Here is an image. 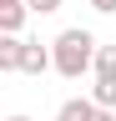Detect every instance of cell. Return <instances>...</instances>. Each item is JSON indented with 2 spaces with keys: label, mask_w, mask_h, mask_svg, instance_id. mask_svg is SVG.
<instances>
[{
  "label": "cell",
  "mask_w": 116,
  "mask_h": 121,
  "mask_svg": "<svg viewBox=\"0 0 116 121\" xmlns=\"http://www.w3.org/2000/svg\"><path fill=\"white\" fill-rule=\"evenodd\" d=\"M51 56H56V71H61L66 81H81L86 71H96L101 45H96V35H91V30L71 25V30H61V35L51 40Z\"/></svg>",
  "instance_id": "1"
},
{
  "label": "cell",
  "mask_w": 116,
  "mask_h": 121,
  "mask_svg": "<svg viewBox=\"0 0 116 121\" xmlns=\"http://www.w3.org/2000/svg\"><path fill=\"white\" fill-rule=\"evenodd\" d=\"M25 15H30V5H25V0H0V35H20Z\"/></svg>",
  "instance_id": "2"
},
{
  "label": "cell",
  "mask_w": 116,
  "mask_h": 121,
  "mask_svg": "<svg viewBox=\"0 0 116 121\" xmlns=\"http://www.w3.org/2000/svg\"><path fill=\"white\" fill-rule=\"evenodd\" d=\"M51 66H56L51 45H40V40H25V66H20V71H25V76H46Z\"/></svg>",
  "instance_id": "3"
},
{
  "label": "cell",
  "mask_w": 116,
  "mask_h": 121,
  "mask_svg": "<svg viewBox=\"0 0 116 121\" xmlns=\"http://www.w3.org/2000/svg\"><path fill=\"white\" fill-rule=\"evenodd\" d=\"M25 66V40L20 35H0V71H20Z\"/></svg>",
  "instance_id": "4"
},
{
  "label": "cell",
  "mask_w": 116,
  "mask_h": 121,
  "mask_svg": "<svg viewBox=\"0 0 116 121\" xmlns=\"http://www.w3.org/2000/svg\"><path fill=\"white\" fill-rule=\"evenodd\" d=\"M96 111H101V106H96L91 96H71V101L61 106V116H56V121H96Z\"/></svg>",
  "instance_id": "5"
},
{
  "label": "cell",
  "mask_w": 116,
  "mask_h": 121,
  "mask_svg": "<svg viewBox=\"0 0 116 121\" xmlns=\"http://www.w3.org/2000/svg\"><path fill=\"white\" fill-rule=\"evenodd\" d=\"M25 5H30L35 15H56V10H61V0H25Z\"/></svg>",
  "instance_id": "6"
},
{
  "label": "cell",
  "mask_w": 116,
  "mask_h": 121,
  "mask_svg": "<svg viewBox=\"0 0 116 121\" xmlns=\"http://www.w3.org/2000/svg\"><path fill=\"white\" fill-rule=\"evenodd\" d=\"M91 10H101V15H116V0H86Z\"/></svg>",
  "instance_id": "7"
},
{
  "label": "cell",
  "mask_w": 116,
  "mask_h": 121,
  "mask_svg": "<svg viewBox=\"0 0 116 121\" xmlns=\"http://www.w3.org/2000/svg\"><path fill=\"white\" fill-rule=\"evenodd\" d=\"M10 121H30V116H10Z\"/></svg>",
  "instance_id": "8"
}]
</instances>
